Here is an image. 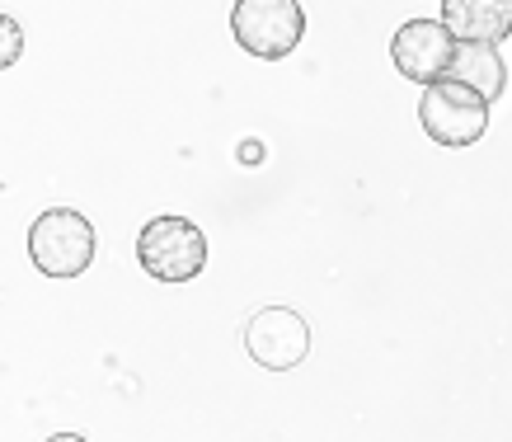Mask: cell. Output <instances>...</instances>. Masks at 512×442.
<instances>
[{
  "instance_id": "obj_9",
  "label": "cell",
  "mask_w": 512,
  "mask_h": 442,
  "mask_svg": "<svg viewBox=\"0 0 512 442\" xmlns=\"http://www.w3.org/2000/svg\"><path fill=\"white\" fill-rule=\"evenodd\" d=\"M19 52H24V29H19V19L0 15V71H10L19 62Z\"/></svg>"
},
{
  "instance_id": "obj_6",
  "label": "cell",
  "mask_w": 512,
  "mask_h": 442,
  "mask_svg": "<svg viewBox=\"0 0 512 442\" xmlns=\"http://www.w3.org/2000/svg\"><path fill=\"white\" fill-rule=\"evenodd\" d=\"M390 57H395V71L404 80H419L428 90L437 80H447L451 57H456V38H451L442 19H409L390 38Z\"/></svg>"
},
{
  "instance_id": "obj_4",
  "label": "cell",
  "mask_w": 512,
  "mask_h": 442,
  "mask_svg": "<svg viewBox=\"0 0 512 442\" xmlns=\"http://www.w3.org/2000/svg\"><path fill=\"white\" fill-rule=\"evenodd\" d=\"M419 123L437 146H475L489 132V99L461 80H437L419 99Z\"/></svg>"
},
{
  "instance_id": "obj_1",
  "label": "cell",
  "mask_w": 512,
  "mask_h": 442,
  "mask_svg": "<svg viewBox=\"0 0 512 442\" xmlns=\"http://www.w3.org/2000/svg\"><path fill=\"white\" fill-rule=\"evenodd\" d=\"M29 259L47 278H80L94 264V226L76 207H47L29 226Z\"/></svg>"
},
{
  "instance_id": "obj_3",
  "label": "cell",
  "mask_w": 512,
  "mask_h": 442,
  "mask_svg": "<svg viewBox=\"0 0 512 442\" xmlns=\"http://www.w3.org/2000/svg\"><path fill=\"white\" fill-rule=\"evenodd\" d=\"M231 33L249 57L282 62L306 33V10L296 0H240L231 10Z\"/></svg>"
},
{
  "instance_id": "obj_10",
  "label": "cell",
  "mask_w": 512,
  "mask_h": 442,
  "mask_svg": "<svg viewBox=\"0 0 512 442\" xmlns=\"http://www.w3.org/2000/svg\"><path fill=\"white\" fill-rule=\"evenodd\" d=\"M47 442H90V438H80V433H52Z\"/></svg>"
},
{
  "instance_id": "obj_5",
  "label": "cell",
  "mask_w": 512,
  "mask_h": 442,
  "mask_svg": "<svg viewBox=\"0 0 512 442\" xmlns=\"http://www.w3.org/2000/svg\"><path fill=\"white\" fill-rule=\"evenodd\" d=\"M245 348L268 372H292L311 358V320L296 316L292 306H264L245 325Z\"/></svg>"
},
{
  "instance_id": "obj_2",
  "label": "cell",
  "mask_w": 512,
  "mask_h": 442,
  "mask_svg": "<svg viewBox=\"0 0 512 442\" xmlns=\"http://www.w3.org/2000/svg\"><path fill=\"white\" fill-rule=\"evenodd\" d=\"M137 259L156 283H193L207 264V236L188 217H156L137 236Z\"/></svg>"
},
{
  "instance_id": "obj_8",
  "label": "cell",
  "mask_w": 512,
  "mask_h": 442,
  "mask_svg": "<svg viewBox=\"0 0 512 442\" xmlns=\"http://www.w3.org/2000/svg\"><path fill=\"white\" fill-rule=\"evenodd\" d=\"M447 80H461L466 90H475L480 99H498L503 85H508V66L498 57V48H484V43H456V57H451Z\"/></svg>"
},
{
  "instance_id": "obj_7",
  "label": "cell",
  "mask_w": 512,
  "mask_h": 442,
  "mask_svg": "<svg viewBox=\"0 0 512 442\" xmlns=\"http://www.w3.org/2000/svg\"><path fill=\"white\" fill-rule=\"evenodd\" d=\"M442 24L451 29L456 43H484L498 48L512 33V0H447Z\"/></svg>"
}]
</instances>
